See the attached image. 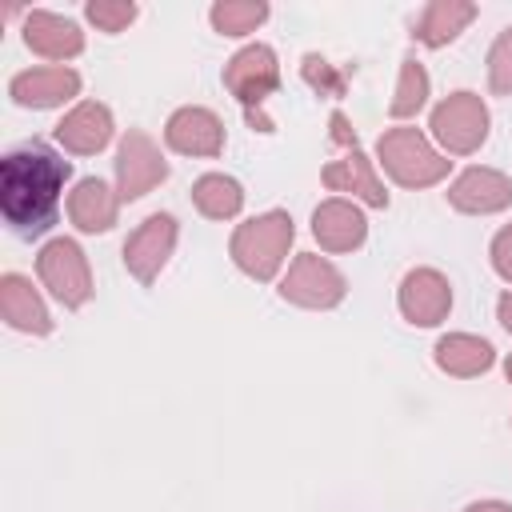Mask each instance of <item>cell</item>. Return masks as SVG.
<instances>
[{"instance_id": "6da1fadb", "label": "cell", "mask_w": 512, "mask_h": 512, "mask_svg": "<svg viewBox=\"0 0 512 512\" xmlns=\"http://www.w3.org/2000/svg\"><path fill=\"white\" fill-rule=\"evenodd\" d=\"M68 180V160H60L44 140H24L0 160V212L8 228L24 240L52 228L60 192Z\"/></svg>"}, {"instance_id": "7a4b0ae2", "label": "cell", "mask_w": 512, "mask_h": 512, "mask_svg": "<svg viewBox=\"0 0 512 512\" xmlns=\"http://www.w3.org/2000/svg\"><path fill=\"white\" fill-rule=\"evenodd\" d=\"M296 228L288 212H264L232 232V260L252 276V280H272L280 260L288 256Z\"/></svg>"}, {"instance_id": "3957f363", "label": "cell", "mask_w": 512, "mask_h": 512, "mask_svg": "<svg viewBox=\"0 0 512 512\" xmlns=\"http://www.w3.org/2000/svg\"><path fill=\"white\" fill-rule=\"evenodd\" d=\"M224 84H228V92L244 104L252 128L272 132V120H268L260 108H264V100L280 88L276 52H272L268 44H248V48H240V52L228 60V68H224Z\"/></svg>"}, {"instance_id": "277c9868", "label": "cell", "mask_w": 512, "mask_h": 512, "mask_svg": "<svg viewBox=\"0 0 512 512\" xmlns=\"http://www.w3.org/2000/svg\"><path fill=\"white\" fill-rule=\"evenodd\" d=\"M380 160L388 176L404 188H428L448 172V160L428 148V140L416 128H392L380 136Z\"/></svg>"}, {"instance_id": "5b68a950", "label": "cell", "mask_w": 512, "mask_h": 512, "mask_svg": "<svg viewBox=\"0 0 512 512\" xmlns=\"http://www.w3.org/2000/svg\"><path fill=\"white\" fill-rule=\"evenodd\" d=\"M432 132H436V140H440L448 152H456V156L476 152V148L484 144V136H488V108H484V100H480L476 92H456V96H448V100L436 104V112H432Z\"/></svg>"}, {"instance_id": "8992f818", "label": "cell", "mask_w": 512, "mask_h": 512, "mask_svg": "<svg viewBox=\"0 0 512 512\" xmlns=\"http://www.w3.org/2000/svg\"><path fill=\"white\" fill-rule=\"evenodd\" d=\"M36 272L40 280L52 288V296L64 308H80L92 296V276H88V260L80 252V244L72 240H52L44 244V252L36 256Z\"/></svg>"}, {"instance_id": "52a82bcc", "label": "cell", "mask_w": 512, "mask_h": 512, "mask_svg": "<svg viewBox=\"0 0 512 512\" xmlns=\"http://www.w3.org/2000/svg\"><path fill=\"white\" fill-rule=\"evenodd\" d=\"M280 296L300 304V308H332L344 300V276L324 260V256H296V264L288 268L284 284H280Z\"/></svg>"}, {"instance_id": "ba28073f", "label": "cell", "mask_w": 512, "mask_h": 512, "mask_svg": "<svg viewBox=\"0 0 512 512\" xmlns=\"http://www.w3.org/2000/svg\"><path fill=\"white\" fill-rule=\"evenodd\" d=\"M164 176H168V164H164L160 148L144 132L132 128L120 140V152H116V188H120V196L124 200H136L148 188H156Z\"/></svg>"}, {"instance_id": "9c48e42d", "label": "cell", "mask_w": 512, "mask_h": 512, "mask_svg": "<svg viewBox=\"0 0 512 512\" xmlns=\"http://www.w3.org/2000/svg\"><path fill=\"white\" fill-rule=\"evenodd\" d=\"M172 244H176V220L164 216V212L148 216V220L128 236V244H124V264H128V272H132L140 284H152L156 272H160V268L168 264V256H172Z\"/></svg>"}, {"instance_id": "30bf717a", "label": "cell", "mask_w": 512, "mask_h": 512, "mask_svg": "<svg viewBox=\"0 0 512 512\" xmlns=\"http://www.w3.org/2000/svg\"><path fill=\"white\" fill-rule=\"evenodd\" d=\"M448 308H452V288H448V280L440 272L416 268V272L404 276V284H400V312L412 324H424V328L440 324L448 316Z\"/></svg>"}, {"instance_id": "8fae6325", "label": "cell", "mask_w": 512, "mask_h": 512, "mask_svg": "<svg viewBox=\"0 0 512 512\" xmlns=\"http://www.w3.org/2000/svg\"><path fill=\"white\" fill-rule=\"evenodd\" d=\"M164 140L184 156H216L224 148V124L208 108H180L172 112Z\"/></svg>"}, {"instance_id": "7c38bea8", "label": "cell", "mask_w": 512, "mask_h": 512, "mask_svg": "<svg viewBox=\"0 0 512 512\" xmlns=\"http://www.w3.org/2000/svg\"><path fill=\"white\" fill-rule=\"evenodd\" d=\"M452 208L460 212H500L512 204V180L492 172V168H468L464 176H456V184L448 188Z\"/></svg>"}, {"instance_id": "4fadbf2b", "label": "cell", "mask_w": 512, "mask_h": 512, "mask_svg": "<svg viewBox=\"0 0 512 512\" xmlns=\"http://www.w3.org/2000/svg\"><path fill=\"white\" fill-rule=\"evenodd\" d=\"M8 92L24 108H56L80 92V76L72 68H32V72L12 76Z\"/></svg>"}, {"instance_id": "5bb4252c", "label": "cell", "mask_w": 512, "mask_h": 512, "mask_svg": "<svg viewBox=\"0 0 512 512\" xmlns=\"http://www.w3.org/2000/svg\"><path fill=\"white\" fill-rule=\"evenodd\" d=\"M364 232H368V224H364L360 208L348 204V200H324L312 212V236L328 252H352V248H360L364 244Z\"/></svg>"}, {"instance_id": "9a60e30c", "label": "cell", "mask_w": 512, "mask_h": 512, "mask_svg": "<svg viewBox=\"0 0 512 512\" xmlns=\"http://www.w3.org/2000/svg\"><path fill=\"white\" fill-rule=\"evenodd\" d=\"M112 136V112L104 104H76L60 124H56V140L76 152V156H88V152H100Z\"/></svg>"}, {"instance_id": "2e32d148", "label": "cell", "mask_w": 512, "mask_h": 512, "mask_svg": "<svg viewBox=\"0 0 512 512\" xmlns=\"http://www.w3.org/2000/svg\"><path fill=\"white\" fill-rule=\"evenodd\" d=\"M24 44L32 52L48 56V60H64V56H76L84 48V32L72 20L56 16V12H28V20H24Z\"/></svg>"}, {"instance_id": "e0dca14e", "label": "cell", "mask_w": 512, "mask_h": 512, "mask_svg": "<svg viewBox=\"0 0 512 512\" xmlns=\"http://www.w3.org/2000/svg\"><path fill=\"white\" fill-rule=\"evenodd\" d=\"M0 312H4V320H8L12 328H20V332L44 336V332L52 328L44 300H40L36 288H32L24 276H16V272H8V276L0 280Z\"/></svg>"}, {"instance_id": "ac0fdd59", "label": "cell", "mask_w": 512, "mask_h": 512, "mask_svg": "<svg viewBox=\"0 0 512 512\" xmlns=\"http://www.w3.org/2000/svg\"><path fill=\"white\" fill-rule=\"evenodd\" d=\"M324 184H328L332 192H356V196H360L364 204H372V208H384V204H388V192H384V184L376 180V172H372V164L364 160L360 148H348L344 160H332V164L324 168Z\"/></svg>"}, {"instance_id": "d6986e66", "label": "cell", "mask_w": 512, "mask_h": 512, "mask_svg": "<svg viewBox=\"0 0 512 512\" xmlns=\"http://www.w3.org/2000/svg\"><path fill=\"white\" fill-rule=\"evenodd\" d=\"M68 216L80 232H108L116 224V196L108 192L104 180L88 176L76 184V192L68 196Z\"/></svg>"}, {"instance_id": "ffe728a7", "label": "cell", "mask_w": 512, "mask_h": 512, "mask_svg": "<svg viewBox=\"0 0 512 512\" xmlns=\"http://www.w3.org/2000/svg\"><path fill=\"white\" fill-rule=\"evenodd\" d=\"M472 16H476V4H468V0H432L428 12H424V20L416 24V40L428 44V48H440V44L456 40L460 28Z\"/></svg>"}, {"instance_id": "44dd1931", "label": "cell", "mask_w": 512, "mask_h": 512, "mask_svg": "<svg viewBox=\"0 0 512 512\" xmlns=\"http://www.w3.org/2000/svg\"><path fill=\"white\" fill-rule=\"evenodd\" d=\"M436 364L452 376H476V372H488L492 368V344L488 340H476V336H444L436 344Z\"/></svg>"}, {"instance_id": "7402d4cb", "label": "cell", "mask_w": 512, "mask_h": 512, "mask_svg": "<svg viewBox=\"0 0 512 512\" xmlns=\"http://www.w3.org/2000/svg\"><path fill=\"white\" fill-rule=\"evenodd\" d=\"M192 200H196V208H200L204 216H212V220H228V216L240 212L244 192H240V184H236L232 176L208 172V176H200V180L192 184Z\"/></svg>"}, {"instance_id": "603a6c76", "label": "cell", "mask_w": 512, "mask_h": 512, "mask_svg": "<svg viewBox=\"0 0 512 512\" xmlns=\"http://www.w3.org/2000/svg\"><path fill=\"white\" fill-rule=\"evenodd\" d=\"M264 16H268V4H260V0H224V4L212 8V24H216V32H224V36H244V32H252Z\"/></svg>"}, {"instance_id": "cb8c5ba5", "label": "cell", "mask_w": 512, "mask_h": 512, "mask_svg": "<svg viewBox=\"0 0 512 512\" xmlns=\"http://www.w3.org/2000/svg\"><path fill=\"white\" fill-rule=\"evenodd\" d=\"M424 100H428V72H424V64L404 60L400 84H396V96L388 108H392V116H412V112H420Z\"/></svg>"}, {"instance_id": "d4e9b609", "label": "cell", "mask_w": 512, "mask_h": 512, "mask_svg": "<svg viewBox=\"0 0 512 512\" xmlns=\"http://www.w3.org/2000/svg\"><path fill=\"white\" fill-rule=\"evenodd\" d=\"M84 12L104 32H120V28H128L136 20V4H128V0H92Z\"/></svg>"}, {"instance_id": "484cf974", "label": "cell", "mask_w": 512, "mask_h": 512, "mask_svg": "<svg viewBox=\"0 0 512 512\" xmlns=\"http://www.w3.org/2000/svg\"><path fill=\"white\" fill-rule=\"evenodd\" d=\"M488 84L492 92H512V28L500 32V40L488 52Z\"/></svg>"}, {"instance_id": "4316f807", "label": "cell", "mask_w": 512, "mask_h": 512, "mask_svg": "<svg viewBox=\"0 0 512 512\" xmlns=\"http://www.w3.org/2000/svg\"><path fill=\"white\" fill-rule=\"evenodd\" d=\"M304 80L316 88V92H324V96H340L344 92V80L328 68V60H320V56H304Z\"/></svg>"}, {"instance_id": "83f0119b", "label": "cell", "mask_w": 512, "mask_h": 512, "mask_svg": "<svg viewBox=\"0 0 512 512\" xmlns=\"http://www.w3.org/2000/svg\"><path fill=\"white\" fill-rule=\"evenodd\" d=\"M492 264H496V272L504 280H512V224L496 232V240H492Z\"/></svg>"}, {"instance_id": "f1b7e54d", "label": "cell", "mask_w": 512, "mask_h": 512, "mask_svg": "<svg viewBox=\"0 0 512 512\" xmlns=\"http://www.w3.org/2000/svg\"><path fill=\"white\" fill-rule=\"evenodd\" d=\"M500 324L512 332V292H508V296H500Z\"/></svg>"}, {"instance_id": "f546056e", "label": "cell", "mask_w": 512, "mask_h": 512, "mask_svg": "<svg viewBox=\"0 0 512 512\" xmlns=\"http://www.w3.org/2000/svg\"><path fill=\"white\" fill-rule=\"evenodd\" d=\"M468 512H512L508 504H496V500H488V504H472Z\"/></svg>"}, {"instance_id": "4dcf8cb0", "label": "cell", "mask_w": 512, "mask_h": 512, "mask_svg": "<svg viewBox=\"0 0 512 512\" xmlns=\"http://www.w3.org/2000/svg\"><path fill=\"white\" fill-rule=\"evenodd\" d=\"M504 372H508V380H512V356H508V364H504Z\"/></svg>"}]
</instances>
